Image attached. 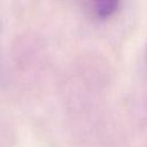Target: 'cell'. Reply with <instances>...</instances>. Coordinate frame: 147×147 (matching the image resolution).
<instances>
[{"mask_svg":"<svg viewBox=\"0 0 147 147\" xmlns=\"http://www.w3.org/2000/svg\"><path fill=\"white\" fill-rule=\"evenodd\" d=\"M121 0H88L92 14L99 20H108L119 7Z\"/></svg>","mask_w":147,"mask_h":147,"instance_id":"cell-1","label":"cell"}]
</instances>
